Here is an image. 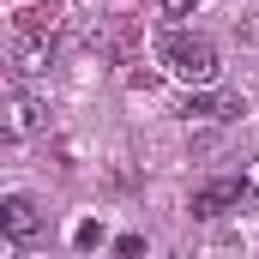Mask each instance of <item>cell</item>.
Returning a JSON list of instances; mask_svg holds the SVG:
<instances>
[{
  "label": "cell",
  "mask_w": 259,
  "mask_h": 259,
  "mask_svg": "<svg viewBox=\"0 0 259 259\" xmlns=\"http://www.w3.org/2000/svg\"><path fill=\"white\" fill-rule=\"evenodd\" d=\"M55 30H61V6L55 0H30L12 18V72H42L55 55Z\"/></svg>",
  "instance_id": "6da1fadb"
},
{
  "label": "cell",
  "mask_w": 259,
  "mask_h": 259,
  "mask_svg": "<svg viewBox=\"0 0 259 259\" xmlns=\"http://www.w3.org/2000/svg\"><path fill=\"white\" fill-rule=\"evenodd\" d=\"M163 66H169V78H175V84H193V91L217 84V72H223L217 42H211V36H187V30L163 36Z\"/></svg>",
  "instance_id": "7a4b0ae2"
},
{
  "label": "cell",
  "mask_w": 259,
  "mask_h": 259,
  "mask_svg": "<svg viewBox=\"0 0 259 259\" xmlns=\"http://www.w3.org/2000/svg\"><path fill=\"white\" fill-rule=\"evenodd\" d=\"M42 121H49V103H36L18 78L6 84V139H30V133H42Z\"/></svg>",
  "instance_id": "3957f363"
},
{
  "label": "cell",
  "mask_w": 259,
  "mask_h": 259,
  "mask_svg": "<svg viewBox=\"0 0 259 259\" xmlns=\"http://www.w3.org/2000/svg\"><path fill=\"white\" fill-rule=\"evenodd\" d=\"M0 229H6V241H36L42 235V205L30 193H6L0 199Z\"/></svg>",
  "instance_id": "277c9868"
},
{
  "label": "cell",
  "mask_w": 259,
  "mask_h": 259,
  "mask_svg": "<svg viewBox=\"0 0 259 259\" xmlns=\"http://www.w3.org/2000/svg\"><path fill=\"white\" fill-rule=\"evenodd\" d=\"M247 193V181H205L193 193V217H223V211H235Z\"/></svg>",
  "instance_id": "5b68a950"
},
{
  "label": "cell",
  "mask_w": 259,
  "mask_h": 259,
  "mask_svg": "<svg viewBox=\"0 0 259 259\" xmlns=\"http://www.w3.org/2000/svg\"><path fill=\"white\" fill-rule=\"evenodd\" d=\"M181 115H205V121H235V115H241V97H229V91H217V97H187V103H181Z\"/></svg>",
  "instance_id": "8992f818"
},
{
  "label": "cell",
  "mask_w": 259,
  "mask_h": 259,
  "mask_svg": "<svg viewBox=\"0 0 259 259\" xmlns=\"http://www.w3.org/2000/svg\"><path fill=\"white\" fill-rule=\"evenodd\" d=\"M157 6H163V12H169V18H181V12H193L199 0H157Z\"/></svg>",
  "instance_id": "52a82bcc"
},
{
  "label": "cell",
  "mask_w": 259,
  "mask_h": 259,
  "mask_svg": "<svg viewBox=\"0 0 259 259\" xmlns=\"http://www.w3.org/2000/svg\"><path fill=\"white\" fill-rule=\"evenodd\" d=\"M247 193H259V157H253V169H247Z\"/></svg>",
  "instance_id": "ba28073f"
}]
</instances>
